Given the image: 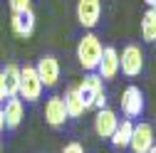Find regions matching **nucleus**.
Listing matches in <instances>:
<instances>
[{
	"mask_svg": "<svg viewBox=\"0 0 156 153\" xmlns=\"http://www.w3.org/2000/svg\"><path fill=\"white\" fill-rule=\"evenodd\" d=\"M35 72L45 87H57V82H60V59L55 54H42L35 64Z\"/></svg>",
	"mask_w": 156,
	"mask_h": 153,
	"instance_id": "nucleus-6",
	"label": "nucleus"
},
{
	"mask_svg": "<svg viewBox=\"0 0 156 153\" xmlns=\"http://www.w3.org/2000/svg\"><path fill=\"white\" fill-rule=\"evenodd\" d=\"M8 97H10L8 94V82H5V74L0 72V101H5Z\"/></svg>",
	"mask_w": 156,
	"mask_h": 153,
	"instance_id": "nucleus-20",
	"label": "nucleus"
},
{
	"mask_svg": "<svg viewBox=\"0 0 156 153\" xmlns=\"http://www.w3.org/2000/svg\"><path fill=\"white\" fill-rule=\"evenodd\" d=\"M149 8H154V10H156V0H154V3H151V5H149Z\"/></svg>",
	"mask_w": 156,
	"mask_h": 153,
	"instance_id": "nucleus-23",
	"label": "nucleus"
},
{
	"mask_svg": "<svg viewBox=\"0 0 156 153\" xmlns=\"http://www.w3.org/2000/svg\"><path fill=\"white\" fill-rule=\"evenodd\" d=\"M141 37L144 42H156V10L149 8L141 17Z\"/></svg>",
	"mask_w": 156,
	"mask_h": 153,
	"instance_id": "nucleus-16",
	"label": "nucleus"
},
{
	"mask_svg": "<svg viewBox=\"0 0 156 153\" xmlns=\"http://www.w3.org/2000/svg\"><path fill=\"white\" fill-rule=\"evenodd\" d=\"M62 153H84V146H82L80 141H69V143L62 148Z\"/></svg>",
	"mask_w": 156,
	"mask_h": 153,
	"instance_id": "nucleus-19",
	"label": "nucleus"
},
{
	"mask_svg": "<svg viewBox=\"0 0 156 153\" xmlns=\"http://www.w3.org/2000/svg\"><path fill=\"white\" fill-rule=\"evenodd\" d=\"M10 27L17 37H30L35 32V12L25 10V12H12L10 17Z\"/></svg>",
	"mask_w": 156,
	"mask_h": 153,
	"instance_id": "nucleus-13",
	"label": "nucleus"
},
{
	"mask_svg": "<svg viewBox=\"0 0 156 153\" xmlns=\"http://www.w3.org/2000/svg\"><path fill=\"white\" fill-rule=\"evenodd\" d=\"M5 128V116H3V106H0V131Z\"/></svg>",
	"mask_w": 156,
	"mask_h": 153,
	"instance_id": "nucleus-21",
	"label": "nucleus"
},
{
	"mask_svg": "<svg viewBox=\"0 0 156 153\" xmlns=\"http://www.w3.org/2000/svg\"><path fill=\"white\" fill-rule=\"evenodd\" d=\"M144 3H146V5H151V3H154V0H144Z\"/></svg>",
	"mask_w": 156,
	"mask_h": 153,
	"instance_id": "nucleus-24",
	"label": "nucleus"
},
{
	"mask_svg": "<svg viewBox=\"0 0 156 153\" xmlns=\"http://www.w3.org/2000/svg\"><path fill=\"white\" fill-rule=\"evenodd\" d=\"M0 151H3V146H0Z\"/></svg>",
	"mask_w": 156,
	"mask_h": 153,
	"instance_id": "nucleus-25",
	"label": "nucleus"
},
{
	"mask_svg": "<svg viewBox=\"0 0 156 153\" xmlns=\"http://www.w3.org/2000/svg\"><path fill=\"white\" fill-rule=\"evenodd\" d=\"M119 72H124L131 79L144 72V52L139 45H126L119 52Z\"/></svg>",
	"mask_w": 156,
	"mask_h": 153,
	"instance_id": "nucleus-4",
	"label": "nucleus"
},
{
	"mask_svg": "<svg viewBox=\"0 0 156 153\" xmlns=\"http://www.w3.org/2000/svg\"><path fill=\"white\" fill-rule=\"evenodd\" d=\"M97 74H99L104 82L114 79V76L119 74V49H114V47H104L102 59H99V64H97Z\"/></svg>",
	"mask_w": 156,
	"mask_h": 153,
	"instance_id": "nucleus-11",
	"label": "nucleus"
},
{
	"mask_svg": "<svg viewBox=\"0 0 156 153\" xmlns=\"http://www.w3.org/2000/svg\"><path fill=\"white\" fill-rule=\"evenodd\" d=\"M156 143V136H154V126L151 124H134V131H131V141H129V148L134 153H146L151 146Z\"/></svg>",
	"mask_w": 156,
	"mask_h": 153,
	"instance_id": "nucleus-8",
	"label": "nucleus"
},
{
	"mask_svg": "<svg viewBox=\"0 0 156 153\" xmlns=\"http://www.w3.org/2000/svg\"><path fill=\"white\" fill-rule=\"evenodd\" d=\"M77 22L84 30H94L102 17V0H77Z\"/></svg>",
	"mask_w": 156,
	"mask_h": 153,
	"instance_id": "nucleus-5",
	"label": "nucleus"
},
{
	"mask_svg": "<svg viewBox=\"0 0 156 153\" xmlns=\"http://www.w3.org/2000/svg\"><path fill=\"white\" fill-rule=\"evenodd\" d=\"M131 131H134V121L131 119H124V121H119V126L114 128V133H112V146L114 148H129V141H131Z\"/></svg>",
	"mask_w": 156,
	"mask_h": 153,
	"instance_id": "nucleus-14",
	"label": "nucleus"
},
{
	"mask_svg": "<svg viewBox=\"0 0 156 153\" xmlns=\"http://www.w3.org/2000/svg\"><path fill=\"white\" fill-rule=\"evenodd\" d=\"M119 126V116H116V111H112L109 106L104 109H97V116H94V133L99 138H112L114 128Z\"/></svg>",
	"mask_w": 156,
	"mask_h": 153,
	"instance_id": "nucleus-10",
	"label": "nucleus"
},
{
	"mask_svg": "<svg viewBox=\"0 0 156 153\" xmlns=\"http://www.w3.org/2000/svg\"><path fill=\"white\" fill-rule=\"evenodd\" d=\"M102 52H104L102 40L94 32H87L80 40V45H77V59H80L82 69L84 72H97V64L102 59Z\"/></svg>",
	"mask_w": 156,
	"mask_h": 153,
	"instance_id": "nucleus-2",
	"label": "nucleus"
},
{
	"mask_svg": "<svg viewBox=\"0 0 156 153\" xmlns=\"http://www.w3.org/2000/svg\"><path fill=\"white\" fill-rule=\"evenodd\" d=\"M122 111H124V116L126 119H136V116H141L144 114V94H141V89L136 87V84H131V87H126L124 91H122Z\"/></svg>",
	"mask_w": 156,
	"mask_h": 153,
	"instance_id": "nucleus-7",
	"label": "nucleus"
},
{
	"mask_svg": "<svg viewBox=\"0 0 156 153\" xmlns=\"http://www.w3.org/2000/svg\"><path fill=\"white\" fill-rule=\"evenodd\" d=\"M3 116H5V128H17L25 119V104L20 97H8L3 106Z\"/></svg>",
	"mask_w": 156,
	"mask_h": 153,
	"instance_id": "nucleus-12",
	"label": "nucleus"
},
{
	"mask_svg": "<svg viewBox=\"0 0 156 153\" xmlns=\"http://www.w3.org/2000/svg\"><path fill=\"white\" fill-rule=\"evenodd\" d=\"M146 153H156V143H154V146H151V148H149Z\"/></svg>",
	"mask_w": 156,
	"mask_h": 153,
	"instance_id": "nucleus-22",
	"label": "nucleus"
},
{
	"mask_svg": "<svg viewBox=\"0 0 156 153\" xmlns=\"http://www.w3.org/2000/svg\"><path fill=\"white\" fill-rule=\"evenodd\" d=\"M67 119H69V114H67V106H65V99L62 97H50L47 101H45V121L52 126V128H60V126H65L67 124Z\"/></svg>",
	"mask_w": 156,
	"mask_h": 153,
	"instance_id": "nucleus-9",
	"label": "nucleus"
},
{
	"mask_svg": "<svg viewBox=\"0 0 156 153\" xmlns=\"http://www.w3.org/2000/svg\"><path fill=\"white\" fill-rule=\"evenodd\" d=\"M65 106H67V114H69V119H80L82 114L87 111L84 109V101H82V97H80V91H77V87H69L67 91H65Z\"/></svg>",
	"mask_w": 156,
	"mask_h": 153,
	"instance_id": "nucleus-15",
	"label": "nucleus"
},
{
	"mask_svg": "<svg viewBox=\"0 0 156 153\" xmlns=\"http://www.w3.org/2000/svg\"><path fill=\"white\" fill-rule=\"evenodd\" d=\"M3 74H5V82H8V94L10 97H17V91H20V67L8 64L3 69Z\"/></svg>",
	"mask_w": 156,
	"mask_h": 153,
	"instance_id": "nucleus-17",
	"label": "nucleus"
},
{
	"mask_svg": "<svg viewBox=\"0 0 156 153\" xmlns=\"http://www.w3.org/2000/svg\"><path fill=\"white\" fill-rule=\"evenodd\" d=\"M42 89L45 84L40 82L35 67H20V91H17V97L25 101H37L42 97Z\"/></svg>",
	"mask_w": 156,
	"mask_h": 153,
	"instance_id": "nucleus-3",
	"label": "nucleus"
},
{
	"mask_svg": "<svg viewBox=\"0 0 156 153\" xmlns=\"http://www.w3.org/2000/svg\"><path fill=\"white\" fill-rule=\"evenodd\" d=\"M8 3H10V10H12V12L32 10V0H8Z\"/></svg>",
	"mask_w": 156,
	"mask_h": 153,
	"instance_id": "nucleus-18",
	"label": "nucleus"
},
{
	"mask_svg": "<svg viewBox=\"0 0 156 153\" xmlns=\"http://www.w3.org/2000/svg\"><path fill=\"white\" fill-rule=\"evenodd\" d=\"M77 91L84 101V109H104L107 106V94H104V79L97 72H89L84 79L77 84Z\"/></svg>",
	"mask_w": 156,
	"mask_h": 153,
	"instance_id": "nucleus-1",
	"label": "nucleus"
}]
</instances>
